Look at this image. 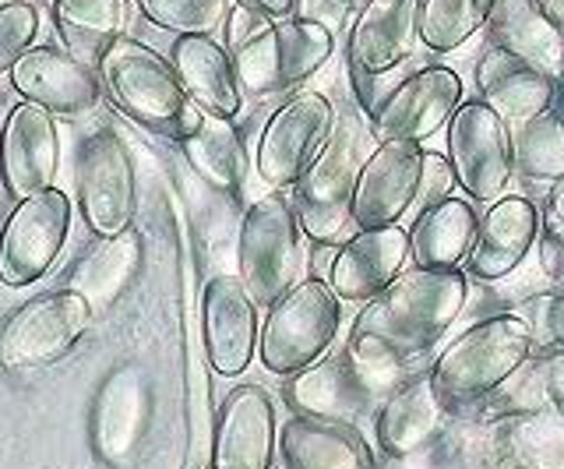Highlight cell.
Returning a JSON list of instances; mask_svg holds the SVG:
<instances>
[{
  "instance_id": "obj_39",
  "label": "cell",
  "mask_w": 564,
  "mask_h": 469,
  "mask_svg": "<svg viewBox=\"0 0 564 469\" xmlns=\"http://www.w3.org/2000/svg\"><path fill=\"white\" fill-rule=\"evenodd\" d=\"M536 371H540V385H543V399L561 421H564V353L554 357H533Z\"/></svg>"
},
{
  "instance_id": "obj_6",
  "label": "cell",
  "mask_w": 564,
  "mask_h": 469,
  "mask_svg": "<svg viewBox=\"0 0 564 469\" xmlns=\"http://www.w3.org/2000/svg\"><path fill=\"white\" fill-rule=\"evenodd\" d=\"M343 332V301L335 297L328 280L307 275L293 286L286 297L269 307V318L261 325L258 353L264 371L279 378H293L328 357L335 336Z\"/></svg>"
},
{
  "instance_id": "obj_22",
  "label": "cell",
  "mask_w": 564,
  "mask_h": 469,
  "mask_svg": "<svg viewBox=\"0 0 564 469\" xmlns=\"http://www.w3.org/2000/svg\"><path fill=\"white\" fill-rule=\"evenodd\" d=\"M445 406L431 385V371L405 374L375 413V438L388 459L423 456L445 424Z\"/></svg>"
},
{
  "instance_id": "obj_43",
  "label": "cell",
  "mask_w": 564,
  "mask_h": 469,
  "mask_svg": "<svg viewBox=\"0 0 564 469\" xmlns=\"http://www.w3.org/2000/svg\"><path fill=\"white\" fill-rule=\"evenodd\" d=\"M335 254H339V244H314V251H311V269H314L317 280H328V275H332Z\"/></svg>"
},
{
  "instance_id": "obj_29",
  "label": "cell",
  "mask_w": 564,
  "mask_h": 469,
  "mask_svg": "<svg viewBox=\"0 0 564 469\" xmlns=\"http://www.w3.org/2000/svg\"><path fill=\"white\" fill-rule=\"evenodd\" d=\"M490 46L536 64L554 81L564 75V29L543 14L540 0H498L487 22Z\"/></svg>"
},
{
  "instance_id": "obj_1",
  "label": "cell",
  "mask_w": 564,
  "mask_h": 469,
  "mask_svg": "<svg viewBox=\"0 0 564 469\" xmlns=\"http://www.w3.org/2000/svg\"><path fill=\"white\" fill-rule=\"evenodd\" d=\"M469 297L463 269H405L392 286L367 301L352 321L346 350L378 371H416L441 336L458 321Z\"/></svg>"
},
{
  "instance_id": "obj_32",
  "label": "cell",
  "mask_w": 564,
  "mask_h": 469,
  "mask_svg": "<svg viewBox=\"0 0 564 469\" xmlns=\"http://www.w3.org/2000/svg\"><path fill=\"white\" fill-rule=\"evenodd\" d=\"M516 173L533 184L564 181V113L561 107L516 128Z\"/></svg>"
},
{
  "instance_id": "obj_14",
  "label": "cell",
  "mask_w": 564,
  "mask_h": 469,
  "mask_svg": "<svg viewBox=\"0 0 564 469\" xmlns=\"http://www.w3.org/2000/svg\"><path fill=\"white\" fill-rule=\"evenodd\" d=\"M463 78L445 64H427L410 72L399 89L381 102V110L370 117V131L381 142H416L423 145L431 134L455 117L463 107Z\"/></svg>"
},
{
  "instance_id": "obj_7",
  "label": "cell",
  "mask_w": 564,
  "mask_h": 469,
  "mask_svg": "<svg viewBox=\"0 0 564 469\" xmlns=\"http://www.w3.org/2000/svg\"><path fill=\"white\" fill-rule=\"evenodd\" d=\"M335 54V36L317 19H272L258 36L247 40L237 54L240 89L254 99L293 92L314 78Z\"/></svg>"
},
{
  "instance_id": "obj_19",
  "label": "cell",
  "mask_w": 564,
  "mask_h": 469,
  "mask_svg": "<svg viewBox=\"0 0 564 469\" xmlns=\"http://www.w3.org/2000/svg\"><path fill=\"white\" fill-rule=\"evenodd\" d=\"M53 113L35 107V102H22L14 107L4 134H0V173H4V187L22 201L35 190H46L57 177L61 163V138Z\"/></svg>"
},
{
  "instance_id": "obj_35",
  "label": "cell",
  "mask_w": 564,
  "mask_h": 469,
  "mask_svg": "<svg viewBox=\"0 0 564 469\" xmlns=\"http://www.w3.org/2000/svg\"><path fill=\"white\" fill-rule=\"evenodd\" d=\"M519 315L529 325V336H533V357L564 353V290L525 297Z\"/></svg>"
},
{
  "instance_id": "obj_41",
  "label": "cell",
  "mask_w": 564,
  "mask_h": 469,
  "mask_svg": "<svg viewBox=\"0 0 564 469\" xmlns=\"http://www.w3.org/2000/svg\"><path fill=\"white\" fill-rule=\"evenodd\" d=\"M269 22L272 19H264V14H258V11L234 8V14H229V22H226V50H229V54H237V50L251 36H258V32Z\"/></svg>"
},
{
  "instance_id": "obj_44",
  "label": "cell",
  "mask_w": 564,
  "mask_h": 469,
  "mask_svg": "<svg viewBox=\"0 0 564 469\" xmlns=\"http://www.w3.org/2000/svg\"><path fill=\"white\" fill-rule=\"evenodd\" d=\"M543 226H564V181H557L546 195V212H543Z\"/></svg>"
},
{
  "instance_id": "obj_31",
  "label": "cell",
  "mask_w": 564,
  "mask_h": 469,
  "mask_svg": "<svg viewBox=\"0 0 564 469\" xmlns=\"http://www.w3.org/2000/svg\"><path fill=\"white\" fill-rule=\"evenodd\" d=\"M53 22L70 54L85 64H99L106 46L120 40L128 4L123 0H53Z\"/></svg>"
},
{
  "instance_id": "obj_5",
  "label": "cell",
  "mask_w": 564,
  "mask_h": 469,
  "mask_svg": "<svg viewBox=\"0 0 564 469\" xmlns=\"http://www.w3.org/2000/svg\"><path fill=\"white\" fill-rule=\"evenodd\" d=\"M370 149V131L357 110H343L335 117V131L325 149L317 152L311 170L293 187L296 216L304 222L311 244H346V230L352 226V198Z\"/></svg>"
},
{
  "instance_id": "obj_37",
  "label": "cell",
  "mask_w": 564,
  "mask_h": 469,
  "mask_svg": "<svg viewBox=\"0 0 564 469\" xmlns=\"http://www.w3.org/2000/svg\"><path fill=\"white\" fill-rule=\"evenodd\" d=\"M405 78H410V75H402V67H395V72H388V75H370V72H360V67H349L352 96H357L367 120L381 110V102L392 96Z\"/></svg>"
},
{
  "instance_id": "obj_3",
  "label": "cell",
  "mask_w": 564,
  "mask_h": 469,
  "mask_svg": "<svg viewBox=\"0 0 564 469\" xmlns=\"http://www.w3.org/2000/svg\"><path fill=\"white\" fill-rule=\"evenodd\" d=\"M99 75L106 81V92L117 102V110L131 117L138 128L170 138L176 145H184L198 131L205 113L194 107L173 61H166L159 50L120 36L117 43L106 46Z\"/></svg>"
},
{
  "instance_id": "obj_20",
  "label": "cell",
  "mask_w": 564,
  "mask_h": 469,
  "mask_svg": "<svg viewBox=\"0 0 564 469\" xmlns=\"http://www.w3.org/2000/svg\"><path fill=\"white\" fill-rule=\"evenodd\" d=\"M543 219L540 208L522 195H505L501 201L487 205L480 216V233L469 254V275L480 283H498L516 272L525 254L540 244Z\"/></svg>"
},
{
  "instance_id": "obj_45",
  "label": "cell",
  "mask_w": 564,
  "mask_h": 469,
  "mask_svg": "<svg viewBox=\"0 0 564 469\" xmlns=\"http://www.w3.org/2000/svg\"><path fill=\"white\" fill-rule=\"evenodd\" d=\"M540 8L557 29H564V0H540Z\"/></svg>"
},
{
  "instance_id": "obj_15",
  "label": "cell",
  "mask_w": 564,
  "mask_h": 469,
  "mask_svg": "<svg viewBox=\"0 0 564 469\" xmlns=\"http://www.w3.org/2000/svg\"><path fill=\"white\" fill-rule=\"evenodd\" d=\"M423 155H427V149L416 142H381L367 155L357 198H352V226L357 230L399 226V219L416 212L423 187Z\"/></svg>"
},
{
  "instance_id": "obj_38",
  "label": "cell",
  "mask_w": 564,
  "mask_h": 469,
  "mask_svg": "<svg viewBox=\"0 0 564 469\" xmlns=\"http://www.w3.org/2000/svg\"><path fill=\"white\" fill-rule=\"evenodd\" d=\"M455 170H452V160H445V155L437 152H427L423 155V187H420V201H416V216L423 212V208H431L437 201L452 198L455 190Z\"/></svg>"
},
{
  "instance_id": "obj_13",
  "label": "cell",
  "mask_w": 564,
  "mask_h": 469,
  "mask_svg": "<svg viewBox=\"0 0 564 469\" xmlns=\"http://www.w3.org/2000/svg\"><path fill=\"white\" fill-rule=\"evenodd\" d=\"M70 230V201L64 190L46 187L18 201L0 233V283L22 290L53 269Z\"/></svg>"
},
{
  "instance_id": "obj_46",
  "label": "cell",
  "mask_w": 564,
  "mask_h": 469,
  "mask_svg": "<svg viewBox=\"0 0 564 469\" xmlns=\"http://www.w3.org/2000/svg\"><path fill=\"white\" fill-rule=\"evenodd\" d=\"M557 107H561V113H564V75L557 78Z\"/></svg>"
},
{
  "instance_id": "obj_30",
  "label": "cell",
  "mask_w": 564,
  "mask_h": 469,
  "mask_svg": "<svg viewBox=\"0 0 564 469\" xmlns=\"http://www.w3.org/2000/svg\"><path fill=\"white\" fill-rule=\"evenodd\" d=\"M187 163L194 166V173L208 184L223 190V195H240L243 181H247V145L243 134L234 128V120L223 117H202L198 131H194L187 142L181 145Z\"/></svg>"
},
{
  "instance_id": "obj_16",
  "label": "cell",
  "mask_w": 564,
  "mask_h": 469,
  "mask_svg": "<svg viewBox=\"0 0 564 469\" xmlns=\"http://www.w3.org/2000/svg\"><path fill=\"white\" fill-rule=\"evenodd\" d=\"M202 328L212 371L237 378L258 353V304L240 275H212L202 293Z\"/></svg>"
},
{
  "instance_id": "obj_12",
  "label": "cell",
  "mask_w": 564,
  "mask_h": 469,
  "mask_svg": "<svg viewBox=\"0 0 564 469\" xmlns=\"http://www.w3.org/2000/svg\"><path fill=\"white\" fill-rule=\"evenodd\" d=\"M78 201L88 230L96 237H117L131 230L138 208L134 160L117 131L88 134L78 149Z\"/></svg>"
},
{
  "instance_id": "obj_23",
  "label": "cell",
  "mask_w": 564,
  "mask_h": 469,
  "mask_svg": "<svg viewBox=\"0 0 564 469\" xmlns=\"http://www.w3.org/2000/svg\"><path fill=\"white\" fill-rule=\"evenodd\" d=\"M18 96L50 113H85L99 102V78L82 57L57 46H32L11 72Z\"/></svg>"
},
{
  "instance_id": "obj_25",
  "label": "cell",
  "mask_w": 564,
  "mask_h": 469,
  "mask_svg": "<svg viewBox=\"0 0 564 469\" xmlns=\"http://www.w3.org/2000/svg\"><path fill=\"white\" fill-rule=\"evenodd\" d=\"M170 61L181 75L194 107L208 117L234 120L243 107V89L237 78L234 54L212 36H176Z\"/></svg>"
},
{
  "instance_id": "obj_18",
  "label": "cell",
  "mask_w": 564,
  "mask_h": 469,
  "mask_svg": "<svg viewBox=\"0 0 564 469\" xmlns=\"http://www.w3.org/2000/svg\"><path fill=\"white\" fill-rule=\"evenodd\" d=\"M410 265V230L381 226V230H357L339 244L328 286L346 304L375 301L384 286H392Z\"/></svg>"
},
{
  "instance_id": "obj_24",
  "label": "cell",
  "mask_w": 564,
  "mask_h": 469,
  "mask_svg": "<svg viewBox=\"0 0 564 469\" xmlns=\"http://www.w3.org/2000/svg\"><path fill=\"white\" fill-rule=\"evenodd\" d=\"M476 89L494 113H501L511 128L557 107V81L501 46H490L476 61Z\"/></svg>"
},
{
  "instance_id": "obj_33",
  "label": "cell",
  "mask_w": 564,
  "mask_h": 469,
  "mask_svg": "<svg viewBox=\"0 0 564 469\" xmlns=\"http://www.w3.org/2000/svg\"><path fill=\"white\" fill-rule=\"evenodd\" d=\"M498 0H423L420 11V43L431 54H452L487 29Z\"/></svg>"
},
{
  "instance_id": "obj_47",
  "label": "cell",
  "mask_w": 564,
  "mask_h": 469,
  "mask_svg": "<svg viewBox=\"0 0 564 469\" xmlns=\"http://www.w3.org/2000/svg\"><path fill=\"white\" fill-rule=\"evenodd\" d=\"M339 4H364V0H339Z\"/></svg>"
},
{
  "instance_id": "obj_28",
  "label": "cell",
  "mask_w": 564,
  "mask_h": 469,
  "mask_svg": "<svg viewBox=\"0 0 564 469\" xmlns=\"http://www.w3.org/2000/svg\"><path fill=\"white\" fill-rule=\"evenodd\" d=\"M141 265H145V244L131 226L117 237H99L70 269L67 290L78 293L93 310H106L131 290Z\"/></svg>"
},
{
  "instance_id": "obj_2",
  "label": "cell",
  "mask_w": 564,
  "mask_h": 469,
  "mask_svg": "<svg viewBox=\"0 0 564 469\" xmlns=\"http://www.w3.org/2000/svg\"><path fill=\"white\" fill-rule=\"evenodd\" d=\"M533 360V336L519 310H501L458 332L434 360L431 385L448 416L484 406Z\"/></svg>"
},
{
  "instance_id": "obj_9",
  "label": "cell",
  "mask_w": 564,
  "mask_h": 469,
  "mask_svg": "<svg viewBox=\"0 0 564 469\" xmlns=\"http://www.w3.org/2000/svg\"><path fill=\"white\" fill-rule=\"evenodd\" d=\"M448 160L469 201L494 205L516 177V134L484 99H466L448 120Z\"/></svg>"
},
{
  "instance_id": "obj_21",
  "label": "cell",
  "mask_w": 564,
  "mask_h": 469,
  "mask_svg": "<svg viewBox=\"0 0 564 469\" xmlns=\"http://www.w3.org/2000/svg\"><path fill=\"white\" fill-rule=\"evenodd\" d=\"M423 0H364L349 25V67L388 75L402 67L420 40Z\"/></svg>"
},
{
  "instance_id": "obj_8",
  "label": "cell",
  "mask_w": 564,
  "mask_h": 469,
  "mask_svg": "<svg viewBox=\"0 0 564 469\" xmlns=\"http://www.w3.org/2000/svg\"><path fill=\"white\" fill-rule=\"evenodd\" d=\"M413 374V371H405ZM399 371H378L357 360L349 350L322 357L311 368L286 378L282 395L286 406L300 416H322V421L357 424L360 416L378 413L384 395L405 378Z\"/></svg>"
},
{
  "instance_id": "obj_17",
  "label": "cell",
  "mask_w": 564,
  "mask_h": 469,
  "mask_svg": "<svg viewBox=\"0 0 564 469\" xmlns=\"http://www.w3.org/2000/svg\"><path fill=\"white\" fill-rule=\"evenodd\" d=\"M275 406L261 385H240L226 395L212 441V469H275Z\"/></svg>"
},
{
  "instance_id": "obj_36",
  "label": "cell",
  "mask_w": 564,
  "mask_h": 469,
  "mask_svg": "<svg viewBox=\"0 0 564 469\" xmlns=\"http://www.w3.org/2000/svg\"><path fill=\"white\" fill-rule=\"evenodd\" d=\"M35 32H40V11L29 0H4L0 4V75L14 72L18 61H22Z\"/></svg>"
},
{
  "instance_id": "obj_42",
  "label": "cell",
  "mask_w": 564,
  "mask_h": 469,
  "mask_svg": "<svg viewBox=\"0 0 564 469\" xmlns=\"http://www.w3.org/2000/svg\"><path fill=\"white\" fill-rule=\"evenodd\" d=\"M234 4L247 8V11H258L264 19H293L296 0H234Z\"/></svg>"
},
{
  "instance_id": "obj_34",
  "label": "cell",
  "mask_w": 564,
  "mask_h": 469,
  "mask_svg": "<svg viewBox=\"0 0 564 469\" xmlns=\"http://www.w3.org/2000/svg\"><path fill=\"white\" fill-rule=\"evenodd\" d=\"M138 8L173 36H216L234 14V0H138Z\"/></svg>"
},
{
  "instance_id": "obj_11",
  "label": "cell",
  "mask_w": 564,
  "mask_h": 469,
  "mask_svg": "<svg viewBox=\"0 0 564 469\" xmlns=\"http://www.w3.org/2000/svg\"><path fill=\"white\" fill-rule=\"evenodd\" d=\"M335 131V107L325 92H296L269 117L258 142V177L282 190L296 187V181L311 170L317 152L325 149Z\"/></svg>"
},
{
  "instance_id": "obj_10",
  "label": "cell",
  "mask_w": 564,
  "mask_h": 469,
  "mask_svg": "<svg viewBox=\"0 0 564 469\" xmlns=\"http://www.w3.org/2000/svg\"><path fill=\"white\" fill-rule=\"evenodd\" d=\"M93 321L88 307L78 293L53 290L40 293L22 304L14 315L0 325V368L8 371H35L64 360L85 336Z\"/></svg>"
},
{
  "instance_id": "obj_4",
  "label": "cell",
  "mask_w": 564,
  "mask_h": 469,
  "mask_svg": "<svg viewBox=\"0 0 564 469\" xmlns=\"http://www.w3.org/2000/svg\"><path fill=\"white\" fill-rule=\"evenodd\" d=\"M311 237L286 190L261 195L240 219L237 275L254 304L272 307L307 280Z\"/></svg>"
},
{
  "instance_id": "obj_40",
  "label": "cell",
  "mask_w": 564,
  "mask_h": 469,
  "mask_svg": "<svg viewBox=\"0 0 564 469\" xmlns=\"http://www.w3.org/2000/svg\"><path fill=\"white\" fill-rule=\"evenodd\" d=\"M536 251H540V265L546 272V280L564 286V226H543Z\"/></svg>"
},
{
  "instance_id": "obj_27",
  "label": "cell",
  "mask_w": 564,
  "mask_h": 469,
  "mask_svg": "<svg viewBox=\"0 0 564 469\" xmlns=\"http://www.w3.org/2000/svg\"><path fill=\"white\" fill-rule=\"evenodd\" d=\"M480 212L469 198H445L413 219L410 226V262L413 269H463L476 248Z\"/></svg>"
},
{
  "instance_id": "obj_26",
  "label": "cell",
  "mask_w": 564,
  "mask_h": 469,
  "mask_svg": "<svg viewBox=\"0 0 564 469\" xmlns=\"http://www.w3.org/2000/svg\"><path fill=\"white\" fill-rule=\"evenodd\" d=\"M282 469H375L357 424L293 413L279 430Z\"/></svg>"
}]
</instances>
